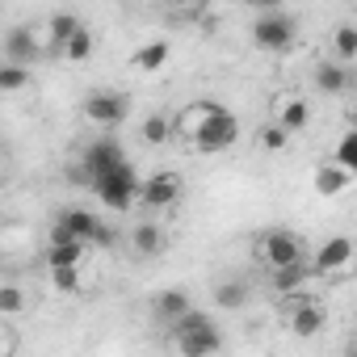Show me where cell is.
<instances>
[{
  "label": "cell",
  "mask_w": 357,
  "mask_h": 357,
  "mask_svg": "<svg viewBox=\"0 0 357 357\" xmlns=\"http://www.w3.org/2000/svg\"><path fill=\"white\" fill-rule=\"evenodd\" d=\"M172 135H181L198 155H223L240 143V118L215 101H194L172 118Z\"/></svg>",
  "instance_id": "1"
},
{
  "label": "cell",
  "mask_w": 357,
  "mask_h": 357,
  "mask_svg": "<svg viewBox=\"0 0 357 357\" xmlns=\"http://www.w3.org/2000/svg\"><path fill=\"white\" fill-rule=\"evenodd\" d=\"M139 181H143V176L135 172V164H130V160H118L114 168L89 176V190L97 194V202H101L105 211H118V215H122V211L135 206V198H139Z\"/></svg>",
  "instance_id": "2"
},
{
  "label": "cell",
  "mask_w": 357,
  "mask_h": 357,
  "mask_svg": "<svg viewBox=\"0 0 357 357\" xmlns=\"http://www.w3.org/2000/svg\"><path fill=\"white\" fill-rule=\"evenodd\" d=\"M252 43L257 47H265V51H273V55H286V51H294V43H298V30H294V17L290 13H282V9H269V13H257V22H252Z\"/></svg>",
  "instance_id": "3"
},
{
  "label": "cell",
  "mask_w": 357,
  "mask_h": 357,
  "mask_svg": "<svg viewBox=\"0 0 357 357\" xmlns=\"http://www.w3.org/2000/svg\"><path fill=\"white\" fill-rule=\"evenodd\" d=\"M290 303H286V328L298 336V340H311V336H319L324 328H328V307L319 303V298H311V294H303V290H294V294H286Z\"/></svg>",
  "instance_id": "4"
},
{
  "label": "cell",
  "mask_w": 357,
  "mask_h": 357,
  "mask_svg": "<svg viewBox=\"0 0 357 357\" xmlns=\"http://www.w3.org/2000/svg\"><path fill=\"white\" fill-rule=\"evenodd\" d=\"M84 118L89 122H97L101 130H118L126 118H130V97L126 93H118V89H97V93H89L84 97Z\"/></svg>",
  "instance_id": "5"
},
{
  "label": "cell",
  "mask_w": 357,
  "mask_h": 357,
  "mask_svg": "<svg viewBox=\"0 0 357 357\" xmlns=\"http://www.w3.org/2000/svg\"><path fill=\"white\" fill-rule=\"evenodd\" d=\"M257 257H261L269 269H278V265L307 261V244H303L294 231H286V227H269V231L257 240Z\"/></svg>",
  "instance_id": "6"
},
{
  "label": "cell",
  "mask_w": 357,
  "mask_h": 357,
  "mask_svg": "<svg viewBox=\"0 0 357 357\" xmlns=\"http://www.w3.org/2000/svg\"><path fill=\"white\" fill-rule=\"evenodd\" d=\"M181 194H185V176L181 172H155V176H147V181H139V206H147V211H168V206H176L181 202Z\"/></svg>",
  "instance_id": "7"
},
{
  "label": "cell",
  "mask_w": 357,
  "mask_h": 357,
  "mask_svg": "<svg viewBox=\"0 0 357 357\" xmlns=\"http://www.w3.org/2000/svg\"><path fill=\"white\" fill-rule=\"evenodd\" d=\"M307 265H311V273H315V278L344 273V269L353 265V240H349V236H332V240H324V244H319V252H315Z\"/></svg>",
  "instance_id": "8"
},
{
  "label": "cell",
  "mask_w": 357,
  "mask_h": 357,
  "mask_svg": "<svg viewBox=\"0 0 357 357\" xmlns=\"http://www.w3.org/2000/svg\"><path fill=\"white\" fill-rule=\"evenodd\" d=\"M43 55H47V47L38 43V34H34L30 26H13V30L5 34V59H9V63H26V68H30V63H38Z\"/></svg>",
  "instance_id": "9"
},
{
  "label": "cell",
  "mask_w": 357,
  "mask_h": 357,
  "mask_svg": "<svg viewBox=\"0 0 357 357\" xmlns=\"http://www.w3.org/2000/svg\"><path fill=\"white\" fill-rule=\"evenodd\" d=\"M118 160H126V151H122V143H118L114 135H101V139H93V143L80 151V164H84V172H89V176H97V172L114 168Z\"/></svg>",
  "instance_id": "10"
},
{
  "label": "cell",
  "mask_w": 357,
  "mask_h": 357,
  "mask_svg": "<svg viewBox=\"0 0 357 357\" xmlns=\"http://www.w3.org/2000/svg\"><path fill=\"white\" fill-rule=\"evenodd\" d=\"M353 168H340L336 160H324L319 168H315V176H311V181H315V194L319 198H340L349 185H353Z\"/></svg>",
  "instance_id": "11"
},
{
  "label": "cell",
  "mask_w": 357,
  "mask_h": 357,
  "mask_svg": "<svg viewBox=\"0 0 357 357\" xmlns=\"http://www.w3.org/2000/svg\"><path fill=\"white\" fill-rule=\"evenodd\" d=\"M176 349L185 357H206V353H219L223 349V332L215 324L206 328H194V332H176Z\"/></svg>",
  "instance_id": "12"
},
{
  "label": "cell",
  "mask_w": 357,
  "mask_h": 357,
  "mask_svg": "<svg viewBox=\"0 0 357 357\" xmlns=\"http://www.w3.org/2000/svg\"><path fill=\"white\" fill-rule=\"evenodd\" d=\"M349 84H353L349 63H340V59H319V63H315V89H319V93L340 97V93H349Z\"/></svg>",
  "instance_id": "13"
},
{
  "label": "cell",
  "mask_w": 357,
  "mask_h": 357,
  "mask_svg": "<svg viewBox=\"0 0 357 357\" xmlns=\"http://www.w3.org/2000/svg\"><path fill=\"white\" fill-rule=\"evenodd\" d=\"M97 223H101V219H97L93 211H84V206H68V211H59V215H55V227H63L72 240H84V244L93 240Z\"/></svg>",
  "instance_id": "14"
},
{
  "label": "cell",
  "mask_w": 357,
  "mask_h": 357,
  "mask_svg": "<svg viewBox=\"0 0 357 357\" xmlns=\"http://www.w3.org/2000/svg\"><path fill=\"white\" fill-rule=\"evenodd\" d=\"M168 248V236H164V227L160 223H135V231H130V252L135 257H160Z\"/></svg>",
  "instance_id": "15"
},
{
  "label": "cell",
  "mask_w": 357,
  "mask_h": 357,
  "mask_svg": "<svg viewBox=\"0 0 357 357\" xmlns=\"http://www.w3.org/2000/svg\"><path fill=\"white\" fill-rule=\"evenodd\" d=\"M194 303H190V290H181V286H172V290H160L155 298H151V315L160 319V324H172L181 311H190Z\"/></svg>",
  "instance_id": "16"
},
{
  "label": "cell",
  "mask_w": 357,
  "mask_h": 357,
  "mask_svg": "<svg viewBox=\"0 0 357 357\" xmlns=\"http://www.w3.org/2000/svg\"><path fill=\"white\" fill-rule=\"evenodd\" d=\"M282 130H307V122H311V105L303 101V97H282L278 101V118H273Z\"/></svg>",
  "instance_id": "17"
},
{
  "label": "cell",
  "mask_w": 357,
  "mask_h": 357,
  "mask_svg": "<svg viewBox=\"0 0 357 357\" xmlns=\"http://www.w3.org/2000/svg\"><path fill=\"white\" fill-rule=\"evenodd\" d=\"M168 55H172V47H168L164 38H155V43H143V47L130 55V68H135V72H160V68L168 63Z\"/></svg>",
  "instance_id": "18"
},
{
  "label": "cell",
  "mask_w": 357,
  "mask_h": 357,
  "mask_svg": "<svg viewBox=\"0 0 357 357\" xmlns=\"http://www.w3.org/2000/svg\"><path fill=\"white\" fill-rule=\"evenodd\" d=\"M273 273V290L278 294H294V290H303V282L311 278V265L307 261H294V265H278V269H269Z\"/></svg>",
  "instance_id": "19"
},
{
  "label": "cell",
  "mask_w": 357,
  "mask_h": 357,
  "mask_svg": "<svg viewBox=\"0 0 357 357\" xmlns=\"http://www.w3.org/2000/svg\"><path fill=\"white\" fill-rule=\"evenodd\" d=\"M80 26H84V22H80L76 13H68V9H63V13H55V17L47 22V34H51L47 51H51V55H59V47H63V43H68V38H72V34H76Z\"/></svg>",
  "instance_id": "20"
},
{
  "label": "cell",
  "mask_w": 357,
  "mask_h": 357,
  "mask_svg": "<svg viewBox=\"0 0 357 357\" xmlns=\"http://www.w3.org/2000/svg\"><path fill=\"white\" fill-rule=\"evenodd\" d=\"M248 298H252L248 282H219L215 286V307H223V311H244Z\"/></svg>",
  "instance_id": "21"
},
{
  "label": "cell",
  "mask_w": 357,
  "mask_h": 357,
  "mask_svg": "<svg viewBox=\"0 0 357 357\" xmlns=\"http://www.w3.org/2000/svg\"><path fill=\"white\" fill-rule=\"evenodd\" d=\"M93 47H97V38H93V30L89 26H80L63 47H59V55L68 59V63H84V59H93Z\"/></svg>",
  "instance_id": "22"
},
{
  "label": "cell",
  "mask_w": 357,
  "mask_h": 357,
  "mask_svg": "<svg viewBox=\"0 0 357 357\" xmlns=\"http://www.w3.org/2000/svg\"><path fill=\"white\" fill-rule=\"evenodd\" d=\"M89 252H93V248H89L84 240H63V244H51V248H47V265H84Z\"/></svg>",
  "instance_id": "23"
},
{
  "label": "cell",
  "mask_w": 357,
  "mask_h": 357,
  "mask_svg": "<svg viewBox=\"0 0 357 357\" xmlns=\"http://www.w3.org/2000/svg\"><path fill=\"white\" fill-rule=\"evenodd\" d=\"M51 282L63 294H80L84 290V265H51Z\"/></svg>",
  "instance_id": "24"
},
{
  "label": "cell",
  "mask_w": 357,
  "mask_h": 357,
  "mask_svg": "<svg viewBox=\"0 0 357 357\" xmlns=\"http://www.w3.org/2000/svg\"><path fill=\"white\" fill-rule=\"evenodd\" d=\"M139 135H143V143L160 147V143H168V139H172V118H168V114H151V118H143Z\"/></svg>",
  "instance_id": "25"
},
{
  "label": "cell",
  "mask_w": 357,
  "mask_h": 357,
  "mask_svg": "<svg viewBox=\"0 0 357 357\" xmlns=\"http://www.w3.org/2000/svg\"><path fill=\"white\" fill-rule=\"evenodd\" d=\"M30 89V68L26 63H0V93H22Z\"/></svg>",
  "instance_id": "26"
},
{
  "label": "cell",
  "mask_w": 357,
  "mask_h": 357,
  "mask_svg": "<svg viewBox=\"0 0 357 357\" xmlns=\"http://www.w3.org/2000/svg\"><path fill=\"white\" fill-rule=\"evenodd\" d=\"M26 307H30V294H26L17 282H5V286H0V315H5V319H9V315H22Z\"/></svg>",
  "instance_id": "27"
},
{
  "label": "cell",
  "mask_w": 357,
  "mask_h": 357,
  "mask_svg": "<svg viewBox=\"0 0 357 357\" xmlns=\"http://www.w3.org/2000/svg\"><path fill=\"white\" fill-rule=\"evenodd\" d=\"M332 51H336L340 63H353V59H357V30H353V22L336 26V34H332Z\"/></svg>",
  "instance_id": "28"
},
{
  "label": "cell",
  "mask_w": 357,
  "mask_h": 357,
  "mask_svg": "<svg viewBox=\"0 0 357 357\" xmlns=\"http://www.w3.org/2000/svg\"><path fill=\"white\" fill-rule=\"evenodd\" d=\"M332 160H336L340 168H353V172H357V130H344V135H340Z\"/></svg>",
  "instance_id": "29"
},
{
  "label": "cell",
  "mask_w": 357,
  "mask_h": 357,
  "mask_svg": "<svg viewBox=\"0 0 357 357\" xmlns=\"http://www.w3.org/2000/svg\"><path fill=\"white\" fill-rule=\"evenodd\" d=\"M257 143H261L265 151H282V147L290 143V130H282L278 122H269V126H261V135H257Z\"/></svg>",
  "instance_id": "30"
},
{
  "label": "cell",
  "mask_w": 357,
  "mask_h": 357,
  "mask_svg": "<svg viewBox=\"0 0 357 357\" xmlns=\"http://www.w3.org/2000/svg\"><path fill=\"white\" fill-rule=\"evenodd\" d=\"M114 244H118V231H114L109 223H97V231H93L89 248H114Z\"/></svg>",
  "instance_id": "31"
},
{
  "label": "cell",
  "mask_w": 357,
  "mask_h": 357,
  "mask_svg": "<svg viewBox=\"0 0 357 357\" xmlns=\"http://www.w3.org/2000/svg\"><path fill=\"white\" fill-rule=\"evenodd\" d=\"M244 5H252L257 13H269V9H282V0H244Z\"/></svg>",
  "instance_id": "32"
},
{
  "label": "cell",
  "mask_w": 357,
  "mask_h": 357,
  "mask_svg": "<svg viewBox=\"0 0 357 357\" xmlns=\"http://www.w3.org/2000/svg\"><path fill=\"white\" fill-rule=\"evenodd\" d=\"M13 344H17V340H13V332L0 324V353H13Z\"/></svg>",
  "instance_id": "33"
},
{
  "label": "cell",
  "mask_w": 357,
  "mask_h": 357,
  "mask_svg": "<svg viewBox=\"0 0 357 357\" xmlns=\"http://www.w3.org/2000/svg\"><path fill=\"white\" fill-rule=\"evenodd\" d=\"M164 5H172V9H185V13H194L202 0H164Z\"/></svg>",
  "instance_id": "34"
},
{
  "label": "cell",
  "mask_w": 357,
  "mask_h": 357,
  "mask_svg": "<svg viewBox=\"0 0 357 357\" xmlns=\"http://www.w3.org/2000/svg\"><path fill=\"white\" fill-rule=\"evenodd\" d=\"M143 5H164V0H143Z\"/></svg>",
  "instance_id": "35"
}]
</instances>
